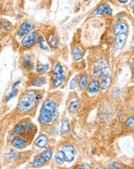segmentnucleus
Wrapping results in <instances>:
<instances>
[{
  "label": "nucleus",
  "mask_w": 134,
  "mask_h": 169,
  "mask_svg": "<svg viewBox=\"0 0 134 169\" xmlns=\"http://www.w3.org/2000/svg\"><path fill=\"white\" fill-rule=\"evenodd\" d=\"M41 97V94L38 91H28L22 95L19 100L17 108L19 112H26L32 110L36 105V101Z\"/></svg>",
  "instance_id": "obj_1"
},
{
  "label": "nucleus",
  "mask_w": 134,
  "mask_h": 169,
  "mask_svg": "<svg viewBox=\"0 0 134 169\" xmlns=\"http://www.w3.org/2000/svg\"><path fill=\"white\" fill-rule=\"evenodd\" d=\"M52 81H53V85L54 87H59L66 79V75H65V72L62 66L60 63H55L53 68V71H52Z\"/></svg>",
  "instance_id": "obj_2"
},
{
  "label": "nucleus",
  "mask_w": 134,
  "mask_h": 169,
  "mask_svg": "<svg viewBox=\"0 0 134 169\" xmlns=\"http://www.w3.org/2000/svg\"><path fill=\"white\" fill-rule=\"evenodd\" d=\"M39 35L36 32H31L24 36V38L22 39L21 44L24 48H29L38 40Z\"/></svg>",
  "instance_id": "obj_3"
},
{
  "label": "nucleus",
  "mask_w": 134,
  "mask_h": 169,
  "mask_svg": "<svg viewBox=\"0 0 134 169\" xmlns=\"http://www.w3.org/2000/svg\"><path fill=\"white\" fill-rule=\"evenodd\" d=\"M53 113L48 112L44 108H41L40 115H39V121L43 125H49V123L53 121Z\"/></svg>",
  "instance_id": "obj_4"
},
{
  "label": "nucleus",
  "mask_w": 134,
  "mask_h": 169,
  "mask_svg": "<svg viewBox=\"0 0 134 169\" xmlns=\"http://www.w3.org/2000/svg\"><path fill=\"white\" fill-rule=\"evenodd\" d=\"M34 29V25L30 22L27 21L23 23L22 24V25L19 28V31H18V36L19 37H22V36H25L26 35H27L28 33H29L30 31H32V29Z\"/></svg>",
  "instance_id": "obj_5"
},
{
  "label": "nucleus",
  "mask_w": 134,
  "mask_h": 169,
  "mask_svg": "<svg viewBox=\"0 0 134 169\" xmlns=\"http://www.w3.org/2000/svg\"><path fill=\"white\" fill-rule=\"evenodd\" d=\"M62 152H63L64 156H65V161H68V162H71L74 159L75 148L72 145H68L64 146Z\"/></svg>",
  "instance_id": "obj_6"
},
{
  "label": "nucleus",
  "mask_w": 134,
  "mask_h": 169,
  "mask_svg": "<svg viewBox=\"0 0 134 169\" xmlns=\"http://www.w3.org/2000/svg\"><path fill=\"white\" fill-rule=\"evenodd\" d=\"M107 66V60L102 59H99L98 61H96L95 62L93 67V75L96 78H100V75H101V72H102V68L105 66Z\"/></svg>",
  "instance_id": "obj_7"
},
{
  "label": "nucleus",
  "mask_w": 134,
  "mask_h": 169,
  "mask_svg": "<svg viewBox=\"0 0 134 169\" xmlns=\"http://www.w3.org/2000/svg\"><path fill=\"white\" fill-rule=\"evenodd\" d=\"M127 38V33H119L116 35V42L115 49H122L125 45L126 41Z\"/></svg>",
  "instance_id": "obj_8"
},
{
  "label": "nucleus",
  "mask_w": 134,
  "mask_h": 169,
  "mask_svg": "<svg viewBox=\"0 0 134 169\" xmlns=\"http://www.w3.org/2000/svg\"><path fill=\"white\" fill-rule=\"evenodd\" d=\"M111 14H112V9L110 8V7L107 4H102L94 11L93 15H109Z\"/></svg>",
  "instance_id": "obj_9"
},
{
  "label": "nucleus",
  "mask_w": 134,
  "mask_h": 169,
  "mask_svg": "<svg viewBox=\"0 0 134 169\" xmlns=\"http://www.w3.org/2000/svg\"><path fill=\"white\" fill-rule=\"evenodd\" d=\"M43 108L46 109L48 112H51L53 114H54L56 111H57V105L56 103L53 100L47 99L44 101V103L43 105Z\"/></svg>",
  "instance_id": "obj_10"
},
{
  "label": "nucleus",
  "mask_w": 134,
  "mask_h": 169,
  "mask_svg": "<svg viewBox=\"0 0 134 169\" xmlns=\"http://www.w3.org/2000/svg\"><path fill=\"white\" fill-rule=\"evenodd\" d=\"M100 89L102 90H106L109 87L111 84V77L110 75H100Z\"/></svg>",
  "instance_id": "obj_11"
},
{
  "label": "nucleus",
  "mask_w": 134,
  "mask_h": 169,
  "mask_svg": "<svg viewBox=\"0 0 134 169\" xmlns=\"http://www.w3.org/2000/svg\"><path fill=\"white\" fill-rule=\"evenodd\" d=\"M128 26L125 22H120L116 24L113 27V32L115 35L119 33H127Z\"/></svg>",
  "instance_id": "obj_12"
},
{
  "label": "nucleus",
  "mask_w": 134,
  "mask_h": 169,
  "mask_svg": "<svg viewBox=\"0 0 134 169\" xmlns=\"http://www.w3.org/2000/svg\"><path fill=\"white\" fill-rule=\"evenodd\" d=\"M48 143H49V138L46 135H39L38 138L35 141V145L40 148H44Z\"/></svg>",
  "instance_id": "obj_13"
},
{
  "label": "nucleus",
  "mask_w": 134,
  "mask_h": 169,
  "mask_svg": "<svg viewBox=\"0 0 134 169\" xmlns=\"http://www.w3.org/2000/svg\"><path fill=\"white\" fill-rule=\"evenodd\" d=\"M100 89V85L96 80H93L90 82L88 86V92L89 94H95L99 92Z\"/></svg>",
  "instance_id": "obj_14"
},
{
  "label": "nucleus",
  "mask_w": 134,
  "mask_h": 169,
  "mask_svg": "<svg viewBox=\"0 0 134 169\" xmlns=\"http://www.w3.org/2000/svg\"><path fill=\"white\" fill-rule=\"evenodd\" d=\"M83 54H84V52H83V49H79V47H76L74 49H72V59H74L75 61H79L82 59V58L83 57Z\"/></svg>",
  "instance_id": "obj_15"
},
{
  "label": "nucleus",
  "mask_w": 134,
  "mask_h": 169,
  "mask_svg": "<svg viewBox=\"0 0 134 169\" xmlns=\"http://www.w3.org/2000/svg\"><path fill=\"white\" fill-rule=\"evenodd\" d=\"M46 83V78L43 77V76H37L36 78H34V80L32 81V85L35 87H41L44 85Z\"/></svg>",
  "instance_id": "obj_16"
},
{
  "label": "nucleus",
  "mask_w": 134,
  "mask_h": 169,
  "mask_svg": "<svg viewBox=\"0 0 134 169\" xmlns=\"http://www.w3.org/2000/svg\"><path fill=\"white\" fill-rule=\"evenodd\" d=\"M70 131V126H69V121L67 119H63L62 121V124H61V126H60V131L62 134H67Z\"/></svg>",
  "instance_id": "obj_17"
},
{
  "label": "nucleus",
  "mask_w": 134,
  "mask_h": 169,
  "mask_svg": "<svg viewBox=\"0 0 134 169\" xmlns=\"http://www.w3.org/2000/svg\"><path fill=\"white\" fill-rule=\"evenodd\" d=\"M49 45L53 48V49H56L58 47V45H59V40H58L57 36L55 35V33L51 34L49 36Z\"/></svg>",
  "instance_id": "obj_18"
},
{
  "label": "nucleus",
  "mask_w": 134,
  "mask_h": 169,
  "mask_svg": "<svg viewBox=\"0 0 134 169\" xmlns=\"http://www.w3.org/2000/svg\"><path fill=\"white\" fill-rule=\"evenodd\" d=\"M26 140L22 139V138H16L13 141V147H15L16 148H23L24 146H26Z\"/></svg>",
  "instance_id": "obj_19"
},
{
  "label": "nucleus",
  "mask_w": 134,
  "mask_h": 169,
  "mask_svg": "<svg viewBox=\"0 0 134 169\" xmlns=\"http://www.w3.org/2000/svg\"><path fill=\"white\" fill-rule=\"evenodd\" d=\"M46 162V161L45 159L40 155V156H36V158H35V159L33 160V161H32V166L35 168L42 167V166H43V165H45V163Z\"/></svg>",
  "instance_id": "obj_20"
},
{
  "label": "nucleus",
  "mask_w": 134,
  "mask_h": 169,
  "mask_svg": "<svg viewBox=\"0 0 134 169\" xmlns=\"http://www.w3.org/2000/svg\"><path fill=\"white\" fill-rule=\"evenodd\" d=\"M23 66L25 67V68L29 70H32L34 69V66L32 62V60H31V57L29 55H26L23 59Z\"/></svg>",
  "instance_id": "obj_21"
},
{
  "label": "nucleus",
  "mask_w": 134,
  "mask_h": 169,
  "mask_svg": "<svg viewBox=\"0 0 134 169\" xmlns=\"http://www.w3.org/2000/svg\"><path fill=\"white\" fill-rule=\"evenodd\" d=\"M49 69V65L48 64L39 63L36 66V71L39 74H44Z\"/></svg>",
  "instance_id": "obj_22"
},
{
  "label": "nucleus",
  "mask_w": 134,
  "mask_h": 169,
  "mask_svg": "<svg viewBox=\"0 0 134 169\" xmlns=\"http://www.w3.org/2000/svg\"><path fill=\"white\" fill-rule=\"evenodd\" d=\"M64 161H65V156L62 151H59L57 153L55 154V162L59 165H61L63 164Z\"/></svg>",
  "instance_id": "obj_23"
},
{
  "label": "nucleus",
  "mask_w": 134,
  "mask_h": 169,
  "mask_svg": "<svg viewBox=\"0 0 134 169\" xmlns=\"http://www.w3.org/2000/svg\"><path fill=\"white\" fill-rule=\"evenodd\" d=\"M12 28V24L9 21H7L6 19H2L0 22V29L3 31H8L11 29Z\"/></svg>",
  "instance_id": "obj_24"
},
{
  "label": "nucleus",
  "mask_w": 134,
  "mask_h": 169,
  "mask_svg": "<svg viewBox=\"0 0 134 169\" xmlns=\"http://www.w3.org/2000/svg\"><path fill=\"white\" fill-rule=\"evenodd\" d=\"M88 82V76L86 74H83L80 76L79 79V85L81 89H84L87 85Z\"/></svg>",
  "instance_id": "obj_25"
},
{
  "label": "nucleus",
  "mask_w": 134,
  "mask_h": 169,
  "mask_svg": "<svg viewBox=\"0 0 134 169\" xmlns=\"http://www.w3.org/2000/svg\"><path fill=\"white\" fill-rule=\"evenodd\" d=\"M41 156L43 157L46 161H48L50 160V159H52V156H53V153H52L51 149H50V148H47V149H46L44 152H42Z\"/></svg>",
  "instance_id": "obj_26"
},
{
  "label": "nucleus",
  "mask_w": 134,
  "mask_h": 169,
  "mask_svg": "<svg viewBox=\"0 0 134 169\" xmlns=\"http://www.w3.org/2000/svg\"><path fill=\"white\" fill-rule=\"evenodd\" d=\"M37 42H38V43L39 44V47H40L41 49H44V50L49 51V47H48L47 44L46 43V41H45V38L43 36H39Z\"/></svg>",
  "instance_id": "obj_27"
},
{
  "label": "nucleus",
  "mask_w": 134,
  "mask_h": 169,
  "mask_svg": "<svg viewBox=\"0 0 134 169\" xmlns=\"http://www.w3.org/2000/svg\"><path fill=\"white\" fill-rule=\"evenodd\" d=\"M79 82V76L78 75H75L73 78H72V80L70 81L69 82V89L71 90H74L77 86V84Z\"/></svg>",
  "instance_id": "obj_28"
},
{
  "label": "nucleus",
  "mask_w": 134,
  "mask_h": 169,
  "mask_svg": "<svg viewBox=\"0 0 134 169\" xmlns=\"http://www.w3.org/2000/svg\"><path fill=\"white\" fill-rule=\"evenodd\" d=\"M79 101H72L70 104H69V110L70 112H76L78 108L79 107Z\"/></svg>",
  "instance_id": "obj_29"
},
{
  "label": "nucleus",
  "mask_w": 134,
  "mask_h": 169,
  "mask_svg": "<svg viewBox=\"0 0 134 169\" xmlns=\"http://www.w3.org/2000/svg\"><path fill=\"white\" fill-rule=\"evenodd\" d=\"M25 129L26 128L21 124H19V125H15V128H14V132L18 135H22L25 131Z\"/></svg>",
  "instance_id": "obj_30"
},
{
  "label": "nucleus",
  "mask_w": 134,
  "mask_h": 169,
  "mask_svg": "<svg viewBox=\"0 0 134 169\" xmlns=\"http://www.w3.org/2000/svg\"><path fill=\"white\" fill-rule=\"evenodd\" d=\"M126 125L127 128H134V116H131L126 121Z\"/></svg>",
  "instance_id": "obj_31"
},
{
  "label": "nucleus",
  "mask_w": 134,
  "mask_h": 169,
  "mask_svg": "<svg viewBox=\"0 0 134 169\" xmlns=\"http://www.w3.org/2000/svg\"><path fill=\"white\" fill-rule=\"evenodd\" d=\"M17 92H18V90L17 89H13L12 91L9 92V94L8 95H7V97H6V101H9V100L12 98H13L14 96H15L16 95V94H17Z\"/></svg>",
  "instance_id": "obj_32"
},
{
  "label": "nucleus",
  "mask_w": 134,
  "mask_h": 169,
  "mask_svg": "<svg viewBox=\"0 0 134 169\" xmlns=\"http://www.w3.org/2000/svg\"><path fill=\"white\" fill-rule=\"evenodd\" d=\"M109 168L113 169H121L123 167L119 162H113L109 165Z\"/></svg>",
  "instance_id": "obj_33"
},
{
  "label": "nucleus",
  "mask_w": 134,
  "mask_h": 169,
  "mask_svg": "<svg viewBox=\"0 0 134 169\" xmlns=\"http://www.w3.org/2000/svg\"><path fill=\"white\" fill-rule=\"evenodd\" d=\"M49 134H50L51 135H53V136H54V135H57L58 131H57L56 128L54 126L50 127V129H49Z\"/></svg>",
  "instance_id": "obj_34"
},
{
  "label": "nucleus",
  "mask_w": 134,
  "mask_h": 169,
  "mask_svg": "<svg viewBox=\"0 0 134 169\" xmlns=\"http://www.w3.org/2000/svg\"><path fill=\"white\" fill-rule=\"evenodd\" d=\"M21 125L25 128H29L32 126V124L29 122H22Z\"/></svg>",
  "instance_id": "obj_35"
},
{
  "label": "nucleus",
  "mask_w": 134,
  "mask_h": 169,
  "mask_svg": "<svg viewBox=\"0 0 134 169\" xmlns=\"http://www.w3.org/2000/svg\"><path fill=\"white\" fill-rule=\"evenodd\" d=\"M76 168V169H79V168H80V169H89L90 168V167H89V165H79V166Z\"/></svg>",
  "instance_id": "obj_36"
},
{
  "label": "nucleus",
  "mask_w": 134,
  "mask_h": 169,
  "mask_svg": "<svg viewBox=\"0 0 134 169\" xmlns=\"http://www.w3.org/2000/svg\"><path fill=\"white\" fill-rule=\"evenodd\" d=\"M35 131H36V128H35L34 127L32 126H31L29 128V132L30 134H33L35 132Z\"/></svg>",
  "instance_id": "obj_37"
},
{
  "label": "nucleus",
  "mask_w": 134,
  "mask_h": 169,
  "mask_svg": "<svg viewBox=\"0 0 134 169\" xmlns=\"http://www.w3.org/2000/svg\"><path fill=\"white\" fill-rule=\"evenodd\" d=\"M19 84H20V81H18V82H16L14 83V85H13V89H15V86H16V85Z\"/></svg>",
  "instance_id": "obj_38"
},
{
  "label": "nucleus",
  "mask_w": 134,
  "mask_h": 169,
  "mask_svg": "<svg viewBox=\"0 0 134 169\" xmlns=\"http://www.w3.org/2000/svg\"><path fill=\"white\" fill-rule=\"evenodd\" d=\"M120 3H126L128 2V0H118Z\"/></svg>",
  "instance_id": "obj_39"
},
{
  "label": "nucleus",
  "mask_w": 134,
  "mask_h": 169,
  "mask_svg": "<svg viewBox=\"0 0 134 169\" xmlns=\"http://www.w3.org/2000/svg\"><path fill=\"white\" fill-rule=\"evenodd\" d=\"M130 6L132 7V8H134V0H132L131 2H130Z\"/></svg>",
  "instance_id": "obj_40"
},
{
  "label": "nucleus",
  "mask_w": 134,
  "mask_h": 169,
  "mask_svg": "<svg viewBox=\"0 0 134 169\" xmlns=\"http://www.w3.org/2000/svg\"><path fill=\"white\" fill-rule=\"evenodd\" d=\"M132 66H133V70H134V59H133V61H132Z\"/></svg>",
  "instance_id": "obj_41"
},
{
  "label": "nucleus",
  "mask_w": 134,
  "mask_h": 169,
  "mask_svg": "<svg viewBox=\"0 0 134 169\" xmlns=\"http://www.w3.org/2000/svg\"><path fill=\"white\" fill-rule=\"evenodd\" d=\"M85 1H88V0H85Z\"/></svg>",
  "instance_id": "obj_42"
}]
</instances>
